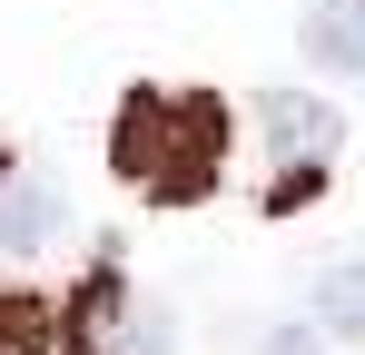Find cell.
Instances as JSON below:
<instances>
[{
	"label": "cell",
	"mask_w": 365,
	"mask_h": 355,
	"mask_svg": "<svg viewBox=\"0 0 365 355\" xmlns=\"http://www.w3.org/2000/svg\"><path fill=\"white\" fill-rule=\"evenodd\" d=\"M109 168L158 197V207H197L227 178V109L217 89H128L109 118Z\"/></svg>",
	"instance_id": "6da1fadb"
},
{
	"label": "cell",
	"mask_w": 365,
	"mask_h": 355,
	"mask_svg": "<svg viewBox=\"0 0 365 355\" xmlns=\"http://www.w3.org/2000/svg\"><path fill=\"white\" fill-rule=\"evenodd\" d=\"M257 118H267L277 158H326V148H336V109H326V99H306V89H267Z\"/></svg>",
	"instance_id": "7a4b0ae2"
},
{
	"label": "cell",
	"mask_w": 365,
	"mask_h": 355,
	"mask_svg": "<svg viewBox=\"0 0 365 355\" xmlns=\"http://www.w3.org/2000/svg\"><path fill=\"white\" fill-rule=\"evenodd\" d=\"M119 326H128V287H119V267H99V277H89V287L60 306V346L109 355V346H119Z\"/></svg>",
	"instance_id": "3957f363"
},
{
	"label": "cell",
	"mask_w": 365,
	"mask_h": 355,
	"mask_svg": "<svg viewBox=\"0 0 365 355\" xmlns=\"http://www.w3.org/2000/svg\"><path fill=\"white\" fill-rule=\"evenodd\" d=\"M306 59L336 69V79H365V0H316L306 10Z\"/></svg>",
	"instance_id": "277c9868"
},
{
	"label": "cell",
	"mask_w": 365,
	"mask_h": 355,
	"mask_svg": "<svg viewBox=\"0 0 365 355\" xmlns=\"http://www.w3.org/2000/svg\"><path fill=\"white\" fill-rule=\"evenodd\" d=\"M306 326L336 336V346H365V267H326V277H316V306H306Z\"/></svg>",
	"instance_id": "5b68a950"
},
{
	"label": "cell",
	"mask_w": 365,
	"mask_h": 355,
	"mask_svg": "<svg viewBox=\"0 0 365 355\" xmlns=\"http://www.w3.org/2000/svg\"><path fill=\"white\" fill-rule=\"evenodd\" d=\"M60 227V197H50V187H40V178H0V247H40V237Z\"/></svg>",
	"instance_id": "8992f818"
},
{
	"label": "cell",
	"mask_w": 365,
	"mask_h": 355,
	"mask_svg": "<svg viewBox=\"0 0 365 355\" xmlns=\"http://www.w3.org/2000/svg\"><path fill=\"white\" fill-rule=\"evenodd\" d=\"M0 355H60V306L0 287Z\"/></svg>",
	"instance_id": "52a82bcc"
},
{
	"label": "cell",
	"mask_w": 365,
	"mask_h": 355,
	"mask_svg": "<svg viewBox=\"0 0 365 355\" xmlns=\"http://www.w3.org/2000/svg\"><path fill=\"white\" fill-rule=\"evenodd\" d=\"M168 346H178V336H168V306H138V296H128V326H119L109 355H168Z\"/></svg>",
	"instance_id": "ba28073f"
},
{
	"label": "cell",
	"mask_w": 365,
	"mask_h": 355,
	"mask_svg": "<svg viewBox=\"0 0 365 355\" xmlns=\"http://www.w3.org/2000/svg\"><path fill=\"white\" fill-rule=\"evenodd\" d=\"M316 187H326V168H316V158H287V178H277V187H267V207H277V217H287V207H306V197H316Z\"/></svg>",
	"instance_id": "9c48e42d"
},
{
	"label": "cell",
	"mask_w": 365,
	"mask_h": 355,
	"mask_svg": "<svg viewBox=\"0 0 365 355\" xmlns=\"http://www.w3.org/2000/svg\"><path fill=\"white\" fill-rule=\"evenodd\" d=\"M257 355H316V326H267V346Z\"/></svg>",
	"instance_id": "30bf717a"
},
{
	"label": "cell",
	"mask_w": 365,
	"mask_h": 355,
	"mask_svg": "<svg viewBox=\"0 0 365 355\" xmlns=\"http://www.w3.org/2000/svg\"><path fill=\"white\" fill-rule=\"evenodd\" d=\"M0 178H10V148H0Z\"/></svg>",
	"instance_id": "8fae6325"
}]
</instances>
